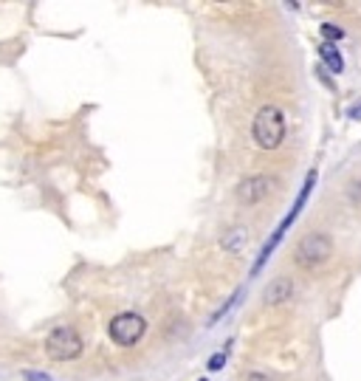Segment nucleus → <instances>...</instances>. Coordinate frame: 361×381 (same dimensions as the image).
<instances>
[{
  "instance_id": "20e7f679",
  "label": "nucleus",
  "mask_w": 361,
  "mask_h": 381,
  "mask_svg": "<svg viewBox=\"0 0 361 381\" xmlns=\"http://www.w3.org/2000/svg\"><path fill=\"white\" fill-rule=\"evenodd\" d=\"M145 330H147V322L139 313H119V316H113L110 325H108L110 339H113L116 345H122V348L136 345V342L145 336Z\"/></svg>"
},
{
  "instance_id": "9d476101",
  "label": "nucleus",
  "mask_w": 361,
  "mask_h": 381,
  "mask_svg": "<svg viewBox=\"0 0 361 381\" xmlns=\"http://www.w3.org/2000/svg\"><path fill=\"white\" fill-rule=\"evenodd\" d=\"M223 365H226V353H215V356L209 359V370H212V373H215V370H220Z\"/></svg>"
},
{
  "instance_id": "39448f33",
  "label": "nucleus",
  "mask_w": 361,
  "mask_h": 381,
  "mask_svg": "<svg viewBox=\"0 0 361 381\" xmlns=\"http://www.w3.org/2000/svg\"><path fill=\"white\" fill-rule=\"evenodd\" d=\"M268 189H271V184H268V178H266V175L243 178V181H240V187H237V201H240V204H246V207H254V204H260V201L268 195Z\"/></svg>"
},
{
  "instance_id": "6e6552de",
  "label": "nucleus",
  "mask_w": 361,
  "mask_h": 381,
  "mask_svg": "<svg viewBox=\"0 0 361 381\" xmlns=\"http://www.w3.org/2000/svg\"><path fill=\"white\" fill-rule=\"evenodd\" d=\"M246 243H248V234H246V229L243 226H234L226 237H223V249L231 251V254H240V251L246 249Z\"/></svg>"
},
{
  "instance_id": "f8f14e48",
  "label": "nucleus",
  "mask_w": 361,
  "mask_h": 381,
  "mask_svg": "<svg viewBox=\"0 0 361 381\" xmlns=\"http://www.w3.org/2000/svg\"><path fill=\"white\" fill-rule=\"evenodd\" d=\"M361 116V108L356 105V108H350V119H359Z\"/></svg>"
},
{
  "instance_id": "423d86ee",
  "label": "nucleus",
  "mask_w": 361,
  "mask_h": 381,
  "mask_svg": "<svg viewBox=\"0 0 361 381\" xmlns=\"http://www.w3.org/2000/svg\"><path fill=\"white\" fill-rule=\"evenodd\" d=\"M291 294H293V283H291L288 277H277L268 288H266V305H280L291 300Z\"/></svg>"
},
{
  "instance_id": "9b49d317",
  "label": "nucleus",
  "mask_w": 361,
  "mask_h": 381,
  "mask_svg": "<svg viewBox=\"0 0 361 381\" xmlns=\"http://www.w3.org/2000/svg\"><path fill=\"white\" fill-rule=\"evenodd\" d=\"M26 381H51V376L37 373V370H28V373H26Z\"/></svg>"
},
{
  "instance_id": "0eeeda50",
  "label": "nucleus",
  "mask_w": 361,
  "mask_h": 381,
  "mask_svg": "<svg viewBox=\"0 0 361 381\" xmlns=\"http://www.w3.org/2000/svg\"><path fill=\"white\" fill-rule=\"evenodd\" d=\"M319 57H322V63H325L333 74H339V71L345 68V60H342V54L336 51L333 43H322V46H319Z\"/></svg>"
},
{
  "instance_id": "f257e3e1",
  "label": "nucleus",
  "mask_w": 361,
  "mask_h": 381,
  "mask_svg": "<svg viewBox=\"0 0 361 381\" xmlns=\"http://www.w3.org/2000/svg\"><path fill=\"white\" fill-rule=\"evenodd\" d=\"M251 133H254L257 147H263V150H277V147L283 145V139H286V116H283V110H280L277 105L260 108L257 116H254Z\"/></svg>"
},
{
  "instance_id": "1a4fd4ad",
  "label": "nucleus",
  "mask_w": 361,
  "mask_h": 381,
  "mask_svg": "<svg viewBox=\"0 0 361 381\" xmlns=\"http://www.w3.org/2000/svg\"><path fill=\"white\" fill-rule=\"evenodd\" d=\"M322 34H325L328 40H342V28L333 26V23H325V26H322Z\"/></svg>"
},
{
  "instance_id": "7ed1b4c3",
  "label": "nucleus",
  "mask_w": 361,
  "mask_h": 381,
  "mask_svg": "<svg viewBox=\"0 0 361 381\" xmlns=\"http://www.w3.org/2000/svg\"><path fill=\"white\" fill-rule=\"evenodd\" d=\"M46 353L54 362H71V359H76L82 353V336L73 328H68V325L54 328L48 333V339H46Z\"/></svg>"
},
{
  "instance_id": "f03ea898",
  "label": "nucleus",
  "mask_w": 361,
  "mask_h": 381,
  "mask_svg": "<svg viewBox=\"0 0 361 381\" xmlns=\"http://www.w3.org/2000/svg\"><path fill=\"white\" fill-rule=\"evenodd\" d=\"M330 254H333L330 237L322 234V231H310V234H305V237L296 243V249H293V263H296L299 268H316V266H322Z\"/></svg>"
}]
</instances>
